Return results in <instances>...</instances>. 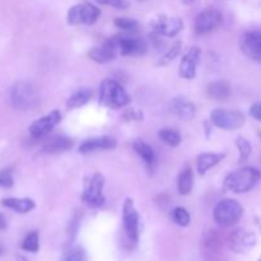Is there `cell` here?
Masks as SVG:
<instances>
[{
	"mask_svg": "<svg viewBox=\"0 0 261 261\" xmlns=\"http://www.w3.org/2000/svg\"><path fill=\"white\" fill-rule=\"evenodd\" d=\"M261 173L254 167H245L229 173L224 180V189L236 194L247 193L259 182Z\"/></svg>",
	"mask_w": 261,
	"mask_h": 261,
	"instance_id": "1",
	"label": "cell"
},
{
	"mask_svg": "<svg viewBox=\"0 0 261 261\" xmlns=\"http://www.w3.org/2000/svg\"><path fill=\"white\" fill-rule=\"evenodd\" d=\"M99 103L110 109H121L130 103V97L121 84L106 79L99 87Z\"/></svg>",
	"mask_w": 261,
	"mask_h": 261,
	"instance_id": "2",
	"label": "cell"
},
{
	"mask_svg": "<svg viewBox=\"0 0 261 261\" xmlns=\"http://www.w3.org/2000/svg\"><path fill=\"white\" fill-rule=\"evenodd\" d=\"M10 102L14 109L19 111H27L33 109L40 102L38 92L28 82H18L10 91Z\"/></svg>",
	"mask_w": 261,
	"mask_h": 261,
	"instance_id": "3",
	"label": "cell"
},
{
	"mask_svg": "<svg viewBox=\"0 0 261 261\" xmlns=\"http://www.w3.org/2000/svg\"><path fill=\"white\" fill-rule=\"evenodd\" d=\"M244 208L239 201L233 199H224L219 201L214 208V221L219 227L228 228L234 226L241 219Z\"/></svg>",
	"mask_w": 261,
	"mask_h": 261,
	"instance_id": "4",
	"label": "cell"
},
{
	"mask_svg": "<svg viewBox=\"0 0 261 261\" xmlns=\"http://www.w3.org/2000/svg\"><path fill=\"white\" fill-rule=\"evenodd\" d=\"M105 178L101 173L96 172L89 176L84 182V190L82 194V199L84 203L91 208H99L105 203L103 195Z\"/></svg>",
	"mask_w": 261,
	"mask_h": 261,
	"instance_id": "5",
	"label": "cell"
},
{
	"mask_svg": "<svg viewBox=\"0 0 261 261\" xmlns=\"http://www.w3.org/2000/svg\"><path fill=\"white\" fill-rule=\"evenodd\" d=\"M122 226L126 240L132 246L139 241V214L132 199H126L122 208Z\"/></svg>",
	"mask_w": 261,
	"mask_h": 261,
	"instance_id": "6",
	"label": "cell"
},
{
	"mask_svg": "<svg viewBox=\"0 0 261 261\" xmlns=\"http://www.w3.org/2000/svg\"><path fill=\"white\" fill-rule=\"evenodd\" d=\"M101 10L91 3L76 4L69 9L66 15V22L71 25L78 24H93L98 19Z\"/></svg>",
	"mask_w": 261,
	"mask_h": 261,
	"instance_id": "7",
	"label": "cell"
},
{
	"mask_svg": "<svg viewBox=\"0 0 261 261\" xmlns=\"http://www.w3.org/2000/svg\"><path fill=\"white\" fill-rule=\"evenodd\" d=\"M212 122L217 127L223 130H234L245 124V116L240 111H228V110H214L211 114Z\"/></svg>",
	"mask_w": 261,
	"mask_h": 261,
	"instance_id": "8",
	"label": "cell"
},
{
	"mask_svg": "<svg viewBox=\"0 0 261 261\" xmlns=\"http://www.w3.org/2000/svg\"><path fill=\"white\" fill-rule=\"evenodd\" d=\"M256 234L247 229H236L228 237V246L236 254H247L256 246Z\"/></svg>",
	"mask_w": 261,
	"mask_h": 261,
	"instance_id": "9",
	"label": "cell"
},
{
	"mask_svg": "<svg viewBox=\"0 0 261 261\" xmlns=\"http://www.w3.org/2000/svg\"><path fill=\"white\" fill-rule=\"evenodd\" d=\"M223 22V15L216 8H208L198 14L195 19V32L205 35L217 30Z\"/></svg>",
	"mask_w": 261,
	"mask_h": 261,
	"instance_id": "10",
	"label": "cell"
},
{
	"mask_svg": "<svg viewBox=\"0 0 261 261\" xmlns=\"http://www.w3.org/2000/svg\"><path fill=\"white\" fill-rule=\"evenodd\" d=\"M153 32L163 37H175L181 32L184 27L182 20L178 17H167L160 15L150 22Z\"/></svg>",
	"mask_w": 261,
	"mask_h": 261,
	"instance_id": "11",
	"label": "cell"
},
{
	"mask_svg": "<svg viewBox=\"0 0 261 261\" xmlns=\"http://www.w3.org/2000/svg\"><path fill=\"white\" fill-rule=\"evenodd\" d=\"M117 50L121 55L139 56L148 51V45L144 40L133 36H115Z\"/></svg>",
	"mask_w": 261,
	"mask_h": 261,
	"instance_id": "12",
	"label": "cell"
},
{
	"mask_svg": "<svg viewBox=\"0 0 261 261\" xmlns=\"http://www.w3.org/2000/svg\"><path fill=\"white\" fill-rule=\"evenodd\" d=\"M240 46L247 58L261 63V31H249L242 35Z\"/></svg>",
	"mask_w": 261,
	"mask_h": 261,
	"instance_id": "13",
	"label": "cell"
},
{
	"mask_svg": "<svg viewBox=\"0 0 261 261\" xmlns=\"http://www.w3.org/2000/svg\"><path fill=\"white\" fill-rule=\"evenodd\" d=\"M200 48L191 47L185 55L182 56L180 61V68H178V74L181 78L191 81L196 76V69H198L199 60H200Z\"/></svg>",
	"mask_w": 261,
	"mask_h": 261,
	"instance_id": "14",
	"label": "cell"
},
{
	"mask_svg": "<svg viewBox=\"0 0 261 261\" xmlns=\"http://www.w3.org/2000/svg\"><path fill=\"white\" fill-rule=\"evenodd\" d=\"M61 121V114L55 110V111L50 112L46 116L41 117V119L36 120L32 125L30 126V134L33 138H42L46 134L51 132L59 122Z\"/></svg>",
	"mask_w": 261,
	"mask_h": 261,
	"instance_id": "15",
	"label": "cell"
},
{
	"mask_svg": "<svg viewBox=\"0 0 261 261\" xmlns=\"http://www.w3.org/2000/svg\"><path fill=\"white\" fill-rule=\"evenodd\" d=\"M117 53H119V50H117L116 42H115V37H112L109 41H106L103 45L92 48L88 53V56L96 63L105 64L114 60L116 58Z\"/></svg>",
	"mask_w": 261,
	"mask_h": 261,
	"instance_id": "16",
	"label": "cell"
},
{
	"mask_svg": "<svg viewBox=\"0 0 261 261\" xmlns=\"http://www.w3.org/2000/svg\"><path fill=\"white\" fill-rule=\"evenodd\" d=\"M116 147V140L110 137H97L86 140L79 147V153L88 154V153L97 152V150L114 149Z\"/></svg>",
	"mask_w": 261,
	"mask_h": 261,
	"instance_id": "17",
	"label": "cell"
},
{
	"mask_svg": "<svg viewBox=\"0 0 261 261\" xmlns=\"http://www.w3.org/2000/svg\"><path fill=\"white\" fill-rule=\"evenodd\" d=\"M171 111L182 120H191L196 114V106L185 98H176L171 103Z\"/></svg>",
	"mask_w": 261,
	"mask_h": 261,
	"instance_id": "18",
	"label": "cell"
},
{
	"mask_svg": "<svg viewBox=\"0 0 261 261\" xmlns=\"http://www.w3.org/2000/svg\"><path fill=\"white\" fill-rule=\"evenodd\" d=\"M2 205L9 208L17 213L25 214L35 209V201L28 198H7L2 200Z\"/></svg>",
	"mask_w": 261,
	"mask_h": 261,
	"instance_id": "19",
	"label": "cell"
},
{
	"mask_svg": "<svg viewBox=\"0 0 261 261\" xmlns=\"http://www.w3.org/2000/svg\"><path fill=\"white\" fill-rule=\"evenodd\" d=\"M133 147H134L135 152L139 154V157L144 161L148 168L149 170H154L155 163H157V157H155V153L153 150V148L145 142H143V140H135Z\"/></svg>",
	"mask_w": 261,
	"mask_h": 261,
	"instance_id": "20",
	"label": "cell"
},
{
	"mask_svg": "<svg viewBox=\"0 0 261 261\" xmlns=\"http://www.w3.org/2000/svg\"><path fill=\"white\" fill-rule=\"evenodd\" d=\"M224 157H226L224 153H203V154H200L198 157V161H196L199 173L205 175L211 168L218 165Z\"/></svg>",
	"mask_w": 261,
	"mask_h": 261,
	"instance_id": "21",
	"label": "cell"
},
{
	"mask_svg": "<svg viewBox=\"0 0 261 261\" xmlns=\"http://www.w3.org/2000/svg\"><path fill=\"white\" fill-rule=\"evenodd\" d=\"M209 98L214 101H226L231 94V88L226 81H216L211 83L206 88Z\"/></svg>",
	"mask_w": 261,
	"mask_h": 261,
	"instance_id": "22",
	"label": "cell"
},
{
	"mask_svg": "<svg viewBox=\"0 0 261 261\" xmlns=\"http://www.w3.org/2000/svg\"><path fill=\"white\" fill-rule=\"evenodd\" d=\"M73 142L71 139L66 137H56L53 139L47 140L43 145V152L45 153H59V152H65L69 148H71Z\"/></svg>",
	"mask_w": 261,
	"mask_h": 261,
	"instance_id": "23",
	"label": "cell"
},
{
	"mask_svg": "<svg viewBox=\"0 0 261 261\" xmlns=\"http://www.w3.org/2000/svg\"><path fill=\"white\" fill-rule=\"evenodd\" d=\"M91 98H92L91 89L82 88L69 97L68 102H66V107H68L69 110L79 109V107H82V106H84L86 103H88L89 99Z\"/></svg>",
	"mask_w": 261,
	"mask_h": 261,
	"instance_id": "24",
	"label": "cell"
},
{
	"mask_svg": "<svg viewBox=\"0 0 261 261\" xmlns=\"http://www.w3.org/2000/svg\"><path fill=\"white\" fill-rule=\"evenodd\" d=\"M194 185V176H193V170L190 167H185L178 175L177 180V188L178 193L181 195H189L193 190Z\"/></svg>",
	"mask_w": 261,
	"mask_h": 261,
	"instance_id": "25",
	"label": "cell"
},
{
	"mask_svg": "<svg viewBox=\"0 0 261 261\" xmlns=\"http://www.w3.org/2000/svg\"><path fill=\"white\" fill-rule=\"evenodd\" d=\"M158 137L170 147H177L181 143V135L177 130L175 129H162L158 133Z\"/></svg>",
	"mask_w": 261,
	"mask_h": 261,
	"instance_id": "26",
	"label": "cell"
},
{
	"mask_svg": "<svg viewBox=\"0 0 261 261\" xmlns=\"http://www.w3.org/2000/svg\"><path fill=\"white\" fill-rule=\"evenodd\" d=\"M180 51H181V42L180 41H177V42L173 43V45L171 46L167 51H166L165 55H162L160 59H158V61L155 65L157 66L168 65V64H170L173 59L177 58V55L180 54Z\"/></svg>",
	"mask_w": 261,
	"mask_h": 261,
	"instance_id": "27",
	"label": "cell"
},
{
	"mask_svg": "<svg viewBox=\"0 0 261 261\" xmlns=\"http://www.w3.org/2000/svg\"><path fill=\"white\" fill-rule=\"evenodd\" d=\"M171 218L180 227H186L190 224V214L182 206H177V208L173 209L172 213H171Z\"/></svg>",
	"mask_w": 261,
	"mask_h": 261,
	"instance_id": "28",
	"label": "cell"
},
{
	"mask_svg": "<svg viewBox=\"0 0 261 261\" xmlns=\"http://www.w3.org/2000/svg\"><path fill=\"white\" fill-rule=\"evenodd\" d=\"M22 249L27 252H37L40 249V239L37 232H31L22 241Z\"/></svg>",
	"mask_w": 261,
	"mask_h": 261,
	"instance_id": "29",
	"label": "cell"
},
{
	"mask_svg": "<svg viewBox=\"0 0 261 261\" xmlns=\"http://www.w3.org/2000/svg\"><path fill=\"white\" fill-rule=\"evenodd\" d=\"M114 23L117 28H120L122 31H126V32H135L139 28V24H138L137 20L132 19V18L117 17Z\"/></svg>",
	"mask_w": 261,
	"mask_h": 261,
	"instance_id": "30",
	"label": "cell"
},
{
	"mask_svg": "<svg viewBox=\"0 0 261 261\" xmlns=\"http://www.w3.org/2000/svg\"><path fill=\"white\" fill-rule=\"evenodd\" d=\"M236 145H237V148H239L240 163L247 161V158L250 157V154H251V150H252V147H251V144H250L249 140L245 139V138H242V137H240V138H237Z\"/></svg>",
	"mask_w": 261,
	"mask_h": 261,
	"instance_id": "31",
	"label": "cell"
},
{
	"mask_svg": "<svg viewBox=\"0 0 261 261\" xmlns=\"http://www.w3.org/2000/svg\"><path fill=\"white\" fill-rule=\"evenodd\" d=\"M61 261H87V255L82 247H71L64 254Z\"/></svg>",
	"mask_w": 261,
	"mask_h": 261,
	"instance_id": "32",
	"label": "cell"
},
{
	"mask_svg": "<svg viewBox=\"0 0 261 261\" xmlns=\"http://www.w3.org/2000/svg\"><path fill=\"white\" fill-rule=\"evenodd\" d=\"M14 181H13V172L10 168L0 171V188L9 189L12 188Z\"/></svg>",
	"mask_w": 261,
	"mask_h": 261,
	"instance_id": "33",
	"label": "cell"
},
{
	"mask_svg": "<svg viewBox=\"0 0 261 261\" xmlns=\"http://www.w3.org/2000/svg\"><path fill=\"white\" fill-rule=\"evenodd\" d=\"M93 2L98 3V4L103 5H111V7L117 8V9H125L127 8V0H93Z\"/></svg>",
	"mask_w": 261,
	"mask_h": 261,
	"instance_id": "34",
	"label": "cell"
},
{
	"mask_svg": "<svg viewBox=\"0 0 261 261\" xmlns=\"http://www.w3.org/2000/svg\"><path fill=\"white\" fill-rule=\"evenodd\" d=\"M250 115L254 119L260 120L261 121V102H256V103L252 105L251 109H250Z\"/></svg>",
	"mask_w": 261,
	"mask_h": 261,
	"instance_id": "35",
	"label": "cell"
},
{
	"mask_svg": "<svg viewBox=\"0 0 261 261\" xmlns=\"http://www.w3.org/2000/svg\"><path fill=\"white\" fill-rule=\"evenodd\" d=\"M7 228V221H5L4 216L0 213V231H4Z\"/></svg>",
	"mask_w": 261,
	"mask_h": 261,
	"instance_id": "36",
	"label": "cell"
},
{
	"mask_svg": "<svg viewBox=\"0 0 261 261\" xmlns=\"http://www.w3.org/2000/svg\"><path fill=\"white\" fill-rule=\"evenodd\" d=\"M3 254H4V247H3V245L0 244V256H2Z\"/></svg>",
	"mask_w": 261,
	"mask_h": 261,
	"instance_id": "37",
	"label": "cell"
},
{
	"mask_svg": "<svg viewBox=\"0 0 261 261\" xmlns=\"http://www.w3.org/2000/svg\"><path fill=\"white\" fill-rule=\"evenodd\" d=\"M182 3H185V4H190V3H193L194 0H181Z\"/></svg>",
	"mask_w": 261,
	"mask_h": 261,
	"instance_id": "38",
	"label": "cell"
},
{
	"mask_svg": "<svg viewBox=\"0 0 261 261\" xmlns=\"http://www.w3.org/2000/svg\"><path fill=\"white\" fill-rule=\"evenodd\" d=\"M138 2H143V0H138Z\"/></svg>",
	"mask_w": 261,
	"mask_h": 261,
	"instance_id": "39",
	"label": "cell"
},
{
	"mask_svg": "<svg viewBox=\"0 0 261 261\" xmlns=\"http://www.w3.org/2000/svg\"><path fill=\"white\" fill-rule=\"evenodd\" d=\"M260 229H261V223H260Z\"/></svg>",
	"mask_w": 261,
	"mask_h": 261,
	"instance_id": "40",
	"label": "cell"
},
{
	"mask_svg": "<svg viewBox=\"0 0 261 261\" xmlns=\"http://www.w3.org/2000/svg\"><path fill=\"white\" fill-rule=\"evenodd\" d=\"M259 261H261V257H260V259H259Z\"/></svg>",
	"mask_w": 261,
	"mask_h": 261,
	"instance_id": "41",
	"label": "cell"
}]
</instances>
